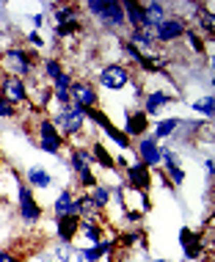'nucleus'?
Masks as SVG:
<instances>
[{"label": "nucleus", "mask_w": 215, "mask_h": 262, "mask_svg": "<svg viewBox=\"0 0 215 262\" xmlns=\"http://www.w3.org/2000/svg\"><path fill=\"white\" fill-rule=\"evenodd\" d=\"M0 67L6 69V75H14L19 80L33 75V58L28 55V50H19V47H9L0 55Z\"/></svg>", "instance_id": "f257e3e1"}, {"label": "nucleus", "mask_w": 215, "mask_h": 262, "mask_svg": "<svg viewBox=\"0 0 215 262\" xmlns=\"http://www.w3.org/2000/svg\"><path fill=\"white\" fill-rule=\"evenodd\" d=\"M83 119H85L83 111L80 108H72V105H69L67 111L55 113V119H50V122H53V127L61 133V138H69L72 141V138H77L83 133Z\"/></svg>", "instance_id": "f03ea898"}, {"label": "nucleus", "mask_w": 215, "mask_h": 262, "mask_svg": "<svg viewBox=\"0 0 215 262\" xmlns=\"http://www.w3.org/2000/svg\"><path fill=\"white\" fill-rule=\"evenodd\" d=\"M99 86L107 91H121L124 86H130V69L124 63H105L99 72Z\"/></svg>", "instance_id": "7ed1b4c3"}, {"label": "nucleus", "mask_w": 215, "mask_h": 262, "mask_svg": "<svg viewBox=\"0 0 215 262\" xmlns=\"http://www.w3.org/2000/svg\"><path fill=\"white\" fill-rule=\"evenodd\" d=\"M69 100H72L75 108H94V105L99 102V94H97L94 83H89V80H72Z\"/></svg>", "instance_id": "20e7f679"}, {"label": "nucleus", "mask_w": 215, "mask_h": 262, "mask_svg": "<svg viewBox=\"0 0 215 262\" xmlns=\"http://www.w3.org/2000/svg\"><path fill=\"white\" fill-rule=\"evenodd\" d=\"M36 133H39V146H41V152H47V155H58V152H61L63 138H61V133L53 127V122H50V119H41V122L36 124Z\"/></svg>", "instance_id": "39448f33"}, {"label": "nucleus", "mask_w": 215, "mask_h": 262, "mask_svg": "<svg viewBox=\"0 0 215 262\" xmlns=\"http://www.w3.org/2000/svg\"><path fill=\"white\" fill-rule=\"evenodd\" d=\"M0 100H6L11 105H23L28 100V83L14 77V75H6L0 80Z\"/></svg>", "instance_id": "423d86ee"}, {"label": "nucleus", "mask_w": 215, "mask_h": 262, "mask_svg": "<svg viewBox=\"0 0 215 262\" xmlns=\"http://www.w3.org/2000/svg\"><path fill=\"white\" fill-rule=\"evenodd\" d=\"M185 31H188V23H185L182 17H166L155 28V39L160 41V45H168V41H174V39H182Z\"/></svg>", "instance_id": "0eeeda50"}, {"label": "nucleus", "mask_w": 215, "mask_h": 262, "mask_svg": "<svg viewBox=\"0 0 215 262\" xmlns=\"http://www.w3.org/2000/svg\"><path fill=\"white\" fill-rule=\"evenodd\" d=\"M17 202H19V215H23L28 224H36L41 218V207L36 204L33 193L28 190V185H23V182L17 185Z\"/></svg>", "instance_id": "6e6552de"}, {"label": "nucleus", "mask_w": 215, "mask_h": 262, "mask_svg": "<svg viewBox=\"0 0 215 262\" xmlns=\"http://www.w3.org/2000/svg\"><path fill=\"white\" fill-rule=\"evenodd\" d=\"M138 160L146 168H155V166L163 163V155H160V146H157L155 136H141V141H138Z\"/></svg>", "instance_id": "1a4fd4ad"}, {"label": "nucleus", "mask_w": 215, "mask_h": 262, "mask_svg": "<svg viewBox=\"0 0 215 262\" xmlns=\"http://www.w3.org/2000/svg\"><path fill=\"white\" fill-rule=\"evenodd\" d=\"M127 185H130L133 190H141V193H146V188L152 185V171H149L146 166L138 160L133 163L130 168H127Z\"/></svg>", "instance_id": "9d476101"}, {"label": "nucleus", "mask_w": 215, "mask_h": 262, "mask_svg": "<svg viewBox=\"0 0 215 262\" xmlns=\"http://www.w3.org/2000/svg\"><path fill=\"white\" fill-rule=\"evenodd\" d=\"M143 9V28L141 31H152L155 33V28L166 19V6L163 3H146V6H141Z\"/></svg>", "instance_id": "9b49d317"}, {"label": "nucleus", "mask_w": 215, "mask_h": 262, "mask_svg": "<svg viewBox=\"0 0 215 262\" xmlns=\"http://www.w3.org/2000/svg\"><path fill=\"white\" fill-rule=\"evenodd\" d=\"M80 218L77 215H61V218H55V229H58V237H61V243H72L75 240V235L80 229Z\"/></svg>", "instance_id": "f8f14e48"}, {"label": "nucleus", "mask_w": 215, "mask_h": 262, "mask_svg": "<svg viewBox=\"0 0 215 262\" xmlns=\"http://www.w3.org/2000/svg\"><path fill=\"white\" fill-rule=\"evenodd\" d=\"M146 122H149V116L146 113H133V111H127V122H124V136L130 138V136H143L146 133Z\"/></svg>", "instance_id": "ddd939ff"}, {"label": "nucleus", "mask_w": 215, "mask_h": 262, "mask_svg": "<svg viewBox=\"0 0 215 262\" xmlns=\"http://www.w3.org/2000/svg\"><path fill=\"white\" fill-rule=\"evenodd\" d=\"M53 210H55V218H61V215H77V199L72 196L69 188L58 193V199H55Z\"/></svg>", "instance_id": "4468645a"}, {"label": "nucleus", "mask_w": 215, "mask_h": 262, "mask_svg": "<svg viewBox=\"0 0 215 262\" xmlns=\"http://www.w3.org/2000/svg\"><path fill=\"white\" fill-rule=\"evenodd\" d=\"M102 19L105 25H111V28H121L124 25V9H121V3H116V0H111V3H105V9H102Z\"/></svg>", "instance_id": "2eb2a0df"}, {"label": "nucleus", "mask_w": 215, "mask_h": 262, "mask_svg": "<svg viewBox=\"0 0 215 262\" xmlns=\"http://www.w3.org/2000/svg\"><path fill=\"white\" fill-rule=\"evenodd\" d=\"M121 9H124V23H130L133 31L143 28V9H141L138 3H133V0H124V3H121Z\"/></svg>", "instance_id": "dca6fc26"}, {"label": "nucleus", "mask_w": 215, "mask_h": 262, "mask_svg": "<svg viewBox=\"0 0 215 262\" xmlns=\"http://www.w3.org/2000/svg\"><path fill=\"white\" fill-rule=\"evenodd\" d=\"M28 182H31L33 188L45 190V188L53 185V174H47L41 166H31V168H28Z\"/></svg>", "instance_id": "f3484780"}, {"label": "nucleus", "mask_w": 215, "mask_h": 262, "mask_svg": "<svg viewBox=\"0 0 215 262\" xmlns=\"http://www.w3.org/2000/svg\"><path fill=\"white\" fill-rule=\"evenodd\" d=\"M91 163H94V155H91L89 149H83V146H77V149H72L69 166L75 168V171H83V168H91Z\"/></svg>", "instance_id": "a211bd4d"}, {"label": "nucleus", "mask_w": 215, "mask_h": 262, "mask_svg": "<svg viewBox=\"0 0 215 262\" xmlns=\"http://www.w3.org/2000/svg\"><path fill=\"white\" fill-rule=\"evenodd\" d=\"M171 102V97L168 94H163V91H155V94H149L146 97V105H143V113L146 116H155V113H160L163 105H168Z\"/></svg>", "instance_id": "6ab92c4d"}, {"label": "nucleus", "mask_w": 215, "mask_h": 262, "mask_svg": "<svg viewBox=\"0 0 215 262\" xmlns=\"http://www.w3.org/2000/svg\"><path fill=\"white\" fill-rule=\"evenodd\" d=\"M177 127H182V119H163V122H157V127H155V141H157V138H171Z\"/></svg>", "instance_id": "aec40b11"}, {"label": "nucleus", "mask_w": 215, "mask_h": 262, "mask_svg": "<svg viewBox=\"0 0 215 262\" xmlns=\"http://www.w3.org/2000/svg\"><path fill=\"white\" fill-rule=\"evenodd\" d=\"M91 155H94V160H97L102 168H116V163H119V160H113L111 155H107V149H105L102 144H94V149H91Z\"/></svg>", "instance_id": "412c9836"}, {"label": "nucleus", "mask_w": 215, "mask_h": 262, "mask_svg": "<svg viewBox=\"0 0 215 262\" xmlns=\"http://www.w3.org/2000/svg\"><path fill=\"white\" fill-rule=\"evenodd\" d=\"M55 23H58V25L77 23V9H75V6H61V9L55 11Z\"/></svg>", "instance_id": "4be33fe9"}, {"label": "nucleus", "mask_w": 215, "mask_h": 262, "mask_svg": "<svg viewBox=\"0 0 215 262\" xmlns=\"http://www.w3.org/2000/svg\"><path fill=\"white\" fill-rule=\"evenodd\" d=\"M91 199H94V204H97V210H102V207H107V202H111V190L107 188H102V185H94L91 188Z\"/></svg>", "instance_id": "5701e85b"}, {"label": "nucleus", "mask_w": 215, "mask_h": 262, "mask_svg": "<svg viewBox=\"0 0 215 262\" xmlns=\"http://www.w3.org/2000/svg\"><path fill=\"white\" fill-rule=\"evenodd\" d=\"M102 130H105V136L111 138V141H116V144L121 146V149H130V138H127V136H124V133H121V130H116V127H113V124L102 127Z\"/></svg>", "instance_id": "b1692460"}, {"label": "nucleus", "mask_w": 215, "mask_h": 262, "mask_svg": "<svg viewBox=\"0 0 215 262\" xmlns=\"http://www.w3.org/2000/svg\"><path fill=\"white\" fill-rule=\"evenodd\" d=\"M163 174H168L174 185H182V182H185V171L179 168V163H166V171H163Z\"/></svg>", "instance_id": "393cba45"}, {"label": "nucleus", "mask_w": 215, "mask_h": 262, "mask_svg": "<svg viewBox=\"0 0 215 262\" xmlns=\"http://www.w3.org/2000/svg\"><path fill=\"white\" fill-rule=\"evenodd\" d=\"M58 75H63L61 61H58V58H47V61H45V77H50V80H55Z\"/></svg>", "instance_id": "a878e982"}, {"label": "nucleus", "mask_w": 215, "mask_h": 262, "mask_svg": "<svg viewBox=\"0 0 215 262\" xmlns=\"http://www.w3.org/2000/svg\"><path fill=\"white\" fill-rule=\"evenodd\" d=\"M212 102H215V100H212V94H207L204 100L193 102V111H196V113H204V116L210 119V116H212Z\"/></svg>", "instance_id": "bb28decb"}, {"label": "nucleus", "mask_w": 215, "mask_h": 262, "mask_svg": "<svg viewBox=\"0 0 215 262\" xmlns=\"http://www.w3.org/2000/svg\"><path fill=\"white\" fill-rule=\"evenodd\" d=\"M202 254H204V240H196V243L185 246V257L188 259H199Z\"/></svg>", "instance_id": "cd10ccee"}, {"label": "nucleus", "mask_w": 215, "mask_h": 262, "mask_svg": "<svg viewBox=\"0 0 215 262\" xmlns=\"http://www.w3.org/2000/svg\"><path fill=\"white\" fill-rule=\"evenodd\" d=\"M196 240H202V232L179 229V243H182V249H185V246H190V243H196Z\"/></svg>", "instance_id": "c85d7f7f"}, {"label": "nucleus", "mask_w": 215, "mask_h": 262, "mask_svg": "<svg viewBox=\"0 0 215 262\" xmlns=\"http://www.w3.org/2000/svg\"><path fill=\"white\" fill-rule=\"evenodd\" d=\"M141 240H143L141 232H127V235H121V246H127V249H130V246H138Z\"/></svg>", "instance_id": "c756f323"}, {"label": "nucleus", "mask_w": 215, "mask_h": 262, "mask_svg": "<svg viewBox=\"0 0 215 262\" xmlns=\"http://www.w3.org/2000/svg\"><path fill=\"white\" fill-rule=\"evenodd\" d=\"M77 174H80V182H83V188H94L97 185V177L94 174H91V168H83V171H77Z\"/></svg>", "instance_id": "7c9ffc66"}, {"label": "nucleus", "mask_w": 215, "mask_h": 262, "mask_svg": "<svg viewBox=\"0 0 215 262\" xmlns=\"http://www.w3.org/2000/svg\"><path fill=\"white\" fill-rule=\"evenodd\" d=\"M80 31V23H72V25H58L55 28V36H72V33Z\"/></svg>", "instance_id": "2f4dec72"}, {"label": "nucleus", "mask_w": 215, "mask_h": 262, "mask_svg": "<svg viewBox=\"0 0 215 262\" xmlns=\"http://www.w3.org/2000/svg\"><path fill=\"white\" fill-rule=\"evenodd\" d=\"M53 86H55V89H69V86H72V72H63V75H58V77L53 80Z\"/></svg>", "instance_id": "473e14b6"}, {"label": "nucleus", "mask_w": 215, "mask_h": 262, "mask_svg": "<svg viewBox=\"0 0 215 262\" xmlns=\"http://www.w3.org/2000/svg\"><path fill=\"white\" fill-rule=\"evenodd\" d=\"M11 116H17L14 105H11V102H6V100H0V119H11Z\"/></svg>", "instance_id": "72a5a7b5"}, {"label": "nucleus", "mask_w": 215, "mask_h": 262, "mask_svg": "<svg viewBox=\"0 0 215 262\" xmlns=\"http://www.w3.org/2000/svg\"><path fill=\"white\" fill-rule=\"evenodd\" d=\"M199 28L207 31V36L212 39V14H207V17H199Z\"/></svg>", "instance_id": "f704fd0d"}, {"label": "nucleus", "mask_w": 215, "mask_h": 262, "mask_svg": "<svg viewBox=\"0 0 215 262\" xmlns=\"http://www.w3.org/2000/svg\"><path fill=\"white\" fill-rule=\"evenodd\" d=\"M185 33H188V41L193 45V50H196V53H204V45H202V39H199L193 31H185Z\"/></svg>", "instance_id": "c9c22d12"}, {"label": "nucleus", "mask_w": 215, "mask_h": 262, "mask_svg": "<svg viewBox=\"0 0 215 262\" xmlns=\"http://www.w3.org/2000/svg\"><path fill=\"white\" fill-rule=\"evenodd\" d=\"M28 41H31V47H41V45H45V41H41V36H39L36 31L28 33Z\"/></svg>", "instance_id": "e433bc0d"}, {"label": "nucleus", "mask_w": 215, "mask_h": 262, "mask_svg": "<svg viewBox=\"0 0 215 262\" xmlns=\"http://www.w3.org/2000/svg\"><path fill=\"white\" fill-rule=\"evenodd\" d=\"M0 262H17V257L11 251H0Z\"/></svg>", "instance_id": "4c0bfd02"}, {"label": "nucleus", "mask_w": 215, "mask_h": 262, "mask_svg": "<svg viewBox=\"0 0 215 262\" xmlns=\"http://www.w3.org/2000/svg\"><path fill=\"white\" fill-rule=\"evenodd\" d=\"M33 25H36V28L45 25V14H36V17H33Z\"/></svg>", "instance_id": "58836bf2"}]
</instances>
